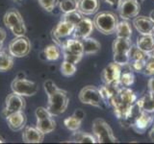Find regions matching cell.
<instances>
[{
	"mask_svg": "<svg viewBox=\"0 0 154 144\" xmlns=\"http://www.w3.org/2000/svg\"><path fill=\"white\" fill-rule=\"evenodd\" d=\"M133 25L141 35L153 34L154 22L149 18V16H136L133 21Z\"/></svg>",
	"mask_w": 154,
	"mask_h": 144,
	"instance_id": "cell-18",
	"label": "cell"
},
{
	"mask_svg": "<svg viewBox=\"0 0 154 144\" xmlns=\"http://www.w3.org/2000/svg\"><path fill=\"white\" fill-rule=\"evenodd\" d=\"M75 25L67 21L62 20L52 30V38L58 46H62L67 38L70 37L74 31Z\"/></svg>",
	"mask_w": 154,
	"mask_h": 144,
	"instance_id": "cell-9",
	"label": "cell"
},
{
	"mask_svg": "<svg viewBox=\"0 0 154 144\" xmlns=\"http://www.w3.org/2000/svg\"><path fill=\"white\" fill-rule=\"evenodd\" d=\"M59 8L63 14L77 11L78 0H61L59 1Z\"/></svg>",
	"mask_w": 154,
	"mask_h": 144,
	"instance_id": "cell-29",
	"label": "cell"
},
{
	"mask_svg": "<svg viewBox=\"0 0 154 144\" xmlns=\"http://www.w3.org/2000/svg\"><path fill=\"white\" fill-rule=\"evenodd\" d=\"M132 43L128 38H117L113 42L114 62L120 66L127 65L129 64V50Z\"/></svg>",
	"mask_w": 154,
	"mask_h": 144,
	"instance_id": "cell-3",
	"label": "cell"
},
{
	"mask_svg": "<svg viewBox=\"0 0 154 144\" xmlns=\"http://www.w3.org/2000/svg\"><path fill=\"white\" fill-rule=\"evenodd\" d=\"M6 119L9 128L14 132L21 131L26 125V115L23 110L9 114Z\"/></svg>",
	"mask_w": 154,
	"mask_h": 144,
	"instance_id": "cell-15",
	"label": "cell"
},
{
	"mask_svg": "<svg viewBox=\"0 0 154 144\" xmlns=\"http://www.w3.org/2000/svg\"><path fill=\"white\" fill-rule=\"evenodd\" d=\"M82 44H83L84 55H93L100 50V43L94 38H86L82 40Z\"/></svg>",
	"mask_w": 154,
	"mask_h": 144,
	"instance_id": "cell-22",
	"label": "cell"
},
{
	"mask_svg": "<svg viewBox=\"0 0 154 144\" xmlns=\"http://www.w3.org/2000/svg\"><path fill=\"white\" fill-rule=\"evenodd\" d=\"M38 2L45 11L51 13L59 4V0H38Z\"/></svg>",
	"mask_w": 154,
	"mask_h": 144,
	"instance_id": "cell-34",
	"label": "cell"
},
{
	"mask_svg": "<svg viewBox=\"0 0 154 144\" xmlns=\"http://www.w3.org/2000/svg\"><path fill=\"white\" fill-rule=\"evenodd\" d=\"M94 27L104 35H111L115 33L118 24V18L111 12H102L95 16L94 20Z\"/></svg>",
	"mask_w": 154,
	"mask_h": 144,
	"instance_id": "cell-5",
	"label": "cell"
},
{
	"mask_svg": "<svg viewBox=\"0 0 154 144\" xmlns=\"http://www.w3.org/2000/svg\"><path fill=\"white\" fill-rule=\"evenodd\" d=\"M137 1H138L139 3H142V2H143V1H144V0H137Z\"/></svg>",
	"mask_w": 154,
	"mask_h": 144,
	"instance_id": "cell-49",
	"label": "cell"
},
{
	"mask_svg": "<svg viewBox=\"0 0 154 144\" xmlns=\"http://www.w3.org/2000/svg\"><path fill=\"white\" fill-rule=\"evenodd\" d=\"M78 98L81 103L94 106L96 108H102L105 104L101 97L99 88L94 86H87L81 89Z\"/></svg>",
	"mask_w": 154,
	"mask_h": 144,
	"instance_id": "cell-6",
	"label": "cell"
},
{
	"mask_svg": "<svg viewBox=\"0 0 154 144\" xmlns=\"http://www.w3.org/2000/svg\"><path fill=\"white\" fill-rule=\"evenodd\" d=\"M71 138L74 142H78V143H95L96 142V139L94 136V134H86V133L78 132V131H75L73 133Z\"/></svg>",
	"mask_w": 154,
	"mask_h": 144,
	"instance_id": "cell-27",
	"label": "cell"
},
{
	"mask_svg": "<svg viewBox=\"0 0 154 144\" xmlns=\"http://www.w3.org/2000/svg\"><path fill=\"white\" fill-rule=\"evenodd\" d=\"M14 66V57L3 50L0 51V72L11 70Z\"/></svg>",
	"mask_w": 154,
	"mask_h": 144,
	"instance_id": "cell-25",
	"label": "cell"
},
{
	"mask_svg": "<svg viewBox=\"0 0 154 144\" xmlns=\"http://www.w3.org/2000/svg\"><path fill=\"white\" fill-rule=\"evenodd\" d=\"M134 82H135V76L132 70L122 72V75H120L119 78V84L122 86L129 88L130 86H132L134 84Z\"/></svg>",
	"mask_w": 154,
	"mask_h": 144,
	"instance_id": "cell-32",
	"label": "cell"
},
{
	"mask_svg": "<svg viewBox=\"0 0 154 144\" xmlns=\"http://www.w3.org/2000/svg\"><path fill=\"white\" fill-rule=\"evenodd\" d=\"M35 115H36V117H37V120L45 119V118H48V117H51L52 116V115L50 114V112H48L47 108H43V107H38V108H37L36 109V112H35Z\"/></svg>",
	"mask_w": 154,
	"mask_h": 144,
	"instance_id": "cell-36",
	"label": "cell"
},
{
	"mask_svg": "<svg viewBox=\"0 0 154 144\" xmlns=\"http://www.w3.org/2000/svg\"><path fill=\"white\" fill-rule=\"evenodd\" d=\"M149 138H150V140L154 141V127L149 132Z\"/></svg>",
	"mask_w": 154,
	"mask_h": 144,
	"instance_id": "cell-45",
	"label": "cell"
},
{
	"mask_svg": "<svg viewBox=\"0 0 154 144\" xmlns=\"http://www.w3.org/2000/svg\"><path fill=\"white\" fill-rule=\"evenodd\" d=\"M136 105L142 112L147 113L154 112V94L148 91L146 94H144L142 98L137 100Z\"/></svg>",
	"mask_w": 154,
	"mask_h": 144,
	"instance_id": "cell-20",
	"label": "cell"
},
{
	"mask_svg": "<svg viewBox=\"0 0 154 144\" xmlns=\"http://www.w3.org/2000/svg\"><path fill=\"white\" fill-rule=\"evenodd\" d=\"M62 52L83 57L84 49H83V44H82V40H77L75 38H67L62 45Z\"/></svg>",
	"mask_w": 154,
	"mask_h": 144,
	"instance_id": "cell-17",
	"label": "cell"
},
{
	"mask_svg": "<svg viewBox=\"0 0 154 144\" xmlns=\"http://www.w3.org/2000/svg\"><path fill=\"white\" fill-rule=\"evenodd\" d=\"M76 64H71L69 62L64 61L61 64V73L66 77L72 76L76 72Z\"/></svg>",
	"mask_w": 154,
	"mask_h": 144,
	"instance_id": "cell-33",
	"label": "cell"
},
{
	"mask_svg": "<svg viewBox=\"0 0 154 144\" xmlns=\"http://www.w3.org/2000/svg\"><path fill=\"white\" fill-rule=\"evenodd\" d=\"M150 57V54L143 52L137 45H132L129 50V60L130 62L139 61V60H147Z\"/></svg>",
	"mask_w": 154,
	"mask_h": 144,
	"instance_id": "cell-28",
	"label": "cell"
},
{
	"mask_svg": "<svg viewBox=\"0 0 154 144\" xmlns=\"http://www.w3.org/2000/svg\"><path fill=\"white\" fill-rule=\"evenodd\" d=\"M93 134L98 143H115L117 138L110 125L101 118H96L93 122Z\"/></svg>",
	"mask_w": 154,
	"mask_h": 144,
	"instance_id": "cell-4",
	"label": "cell"
},
{
	"mask_svg": "<svg viewBox=\"0 0 154 144\" xmlns=\"http://www.w3.org/2000/svg\"><path fill=\"white\" fill-rule=\"evenodd\" d=\"M150 56H152V57L154 58V50L152 51V53H151V54H150Z\"/></svg>",
	"mask_w": 154,
	"mask_h": 144,
	"instance_id": "cell-50",
	"label": "cell"
},
{
	"mask_svg": "<svg viewBox=\"0 0 154 144\" xmlns=\"http://www.w3.org/2000/svg\"><path fill=\"white\" fill-rule=\"evenodd\" d=\"M43 54L48 61H57L61 57V49L57 44H50L45 48Z\"/></svg>",
	"mask_w": 154,
	"mask_h": 144,
	"instance_id": "cell-26",
	"label": "cell"
},
{
	"mask_svg": "<svg viewBox=\"0 0 154 144\" xmlns=\"http://www.w3.org/2000/svg\"><path fill=\"white\" fill-rule=\"evenodd\" d=\"M149 18H150L151 20L154 22V10H153V11L150 13V14H149Z\"/></svg>",
	"mask_w": 154,
	"mask_h": 144,
	"instance_id": "cell-46",
	"label": "cell"
},
{
	"mask_svg": "<svg viewBox=\"0 0 154 144\" xmlns=\"http://www.w3.org/2000/svg\"><path fill=\"white\" fill-rule=\"evenodd\" d=\"M6 37H7V34H6V31L4 30V29L0 28V41L4 42V40H6Z\"/></svg>",
	"mask_w": 154,
	"mask_h": 144,
	"instance_id": "cell-43",
	"label": "cell"
},
{
	"mask_svg": "<svg viewBox=\"0 0 154 144\" xmlns=\"http://www.w3.org/2000/svg\"><path fill=\"white\" fill-rule=\"evenodd\" d=\"M24 108H25V100H24L23 96L13 92L9 94L6 97V100H5L3 115L6 118L9 114L17 112H21L24 110Z\"/></svg>",
	"mask_w": 154,
	"mask_h": 144,
	"instance_id": "cell-10",
	"label": "cell"
},
{
	"mask_svg": "<svg viewBox=\"0 0 154 144\" xmlns=\"http://www.w3.org/2000/svg\"><path fill=\"white\" fill-rule=\"evenodd\" d=\"M81 123H82V120L79 119L78 117H76L74 114L71 115V116L66 117L64 120V125L66 126V128L71 132L78 131L79 128L81 127Z\"/></svg>",
	"mask_w": 154,
	"mask_h": 144,
	"instance_id": "cell-30",
	"label": "cell"
},
{
	"mask_svg": "<svg viewBox=\"0 0 154 144\" xmlns=\"http://www.w3.org/2000/svg\"><path fill=\"white\" fill-rule=\"evenodd\" d=\"M153 121L154 118L151 116L150 113L144 112L141 110L133 120L132 126L138 134H143L153 123Z\"/></svg>",
	"mask_w": 154,
	"mask_h": 144,
	"instance_id": "cell-14",
	"label": "cell"
},
{
	"mask_svg": "<svg viewBox=\"0 0 154 144\" xmlns=\"http://www.w3.org/2000/svg\"><path fill=\"white\" fill-rule=\"evenodd\" d=\"M11 88L13 92L21 96H33L38 91V86L33 81H29L25 79L16 78L11 85Z\"/></svg>",
	"mask_w": 154,
	"mask_h": 144,
	"instance_id": "cell-8",
	"label": "cell"
},
{
	"mask_svg": "<svg viewBox=\"0 0 154 144\" xmlns=\"http://www.w3.org/2000/svg\"><path fill=\"white\" fill-rule=\"evenodd\" d=\"M48 97V105L47 110L52 116H58L64 113L66 110L69 107V98L67 92L64 89L58 88L54 92L47 95Z\"/></svg>",
	"mask_w": 154,
	"mask_h": 144,
	"instance_id": "cell-1",
	"label": "cell"
},
{
	"mask_svg": "<svg viewBox=\"0 0 154 144\" xmlns=\"http://www.w3.org/2000/svg\"><path fill=\"white\" fill-rule=\"evenodd\" d=\"M1 50H3V42L0 41V51Z\"/></svg>",
	"mask_w": 154,
	"mask_h": 144,
	"instance_id": "cell-47",
	"label": "cell"
},
{
	"mask_svg": "<svg viewBox=\"0 0 154 144\" xmlns=\"http://www.w3.org/2000/svg\"><path fill=\"white\" fill-rule=\"evenodd\" d=\"M102 1L112 7H118L122 0H102Z\"/></svg>",
	"mask_w": 154,
	"mask_h": 144,
	"instance_id": "cell-40",
	"label": "cell"
},
{
	"mask_svg": "<svg viewBox=\"0 0 154 144\" xmlns=\"http://www.w3.org/2000/svg\"><path fill=\"white\" fill-rule=\"evenodd\" d=\"M118 8L119 16L125 20L138 16L141 10L140 3L137 0H122Z\"/></svg>",
	"mask_w": 154,
	"mask_h": 144,
	"instance_id": "cell-11",
	"label": "cell"
},
{
	"mask_svg": "<svg viewBox=\"0 0 154 144\" xmlns=\"http://www.w3.org/2000/svg\"><path fill=\"white\" fill-rule=\"evenodd\" d=\"M45 134L42 133L36 126H27L23 128L22 139L26 143H41Z\"/></svg>",
	"mask_w": 154,
	"mask_h": 144,
	"instance_id": "cell-16",
	"label": "cell"
},
{
	"mask_svg": "<svg viewBox=\"0 0 154 144\" xmlns=\"http://www.w3.org/2000/svg\"><path fill=\"white\" fill-rule=\"evenodd\" d=\"M99 9V0H78L77 11L83 16H91Z\"/></svg>",
	"mask_w": 154,
	"mask_h": 144,
	"instance_id": "cell-19",
	"label": "cell"
},
{
	"mask_svg": "<svg viewBox=\"0 0 154 144\" xmlns=\"http://www.w3.org/2000/svg\"><path fill=\"white\" fill-rule=\"evenodd\" d=\"M147 86H148V91H149V92L154 94V77H152V78H150V79L148 80Z\"/></svg>",
	"mask_w": 154,
	"mask_h": 144,
	"instance_id": "cell-41",
	"label": "cell"
},
{
	"mask_svg": "<svg viewBox=\"0 0 154 144\" xmlns=\"http://www.w3.org/2000/svg\"><path fill=\"white\" fill-rule=\"evenodd\" d=\"M63 56H64V61L69 62H71V64H77L82 60V58H83L81 56L69 54V53H63Z\"/></svg>",
	"mask_w": 154,
	"mask_h": 144,
	"instance_id": "cell-39",
	"label": "cell"
},
{
	"mask_svg": "<svg viewBox=\"0 0 154 144\" xmlns=\"http://www.w3.org/2000/svg\"><path fill=\"white\" fill-rule=\"evenodd\" d=\"M74 115L76 117H78L79 119H81V120H83V118L85 117V112H83L82 110H75V112H74Z\"/></svg>",
	"mask_w": 154,
	"mask_h": 144,
	"instance_id": "cell-42",
	"label": "cell"
},
{
	"mask_svg": "<svg viewBox=\"0 0 154 144\" xmlns=\"http://www.w3.org/2000/svg\"><path fill=\"white\" fill-rule=\"evenodd\" d=\"M3 23L10 31L12 32L13 35L16 37L25 36L26 33V26L24 20L21 16L20 13L17 10L11 9L4 14Z\"/></svg>",
	"mask_w": 154,
	"mask_h": 144,
	"instance_id": "cell-2",
	"label": "cell"
},
{
	"mask_svg": "<svg viewBox=\"0 0 154 144\" xmlns=\"http://www.w3.org/2000/svg\"><path fill=\"white\" fill-rule=\"evenodd\" d=\"M136 45L143 52L147 54H151L154 50V35H142L140 38H138Z\"/></svg>",
	"mask_w": 154,
	"mask_h": 144,
	"instance_id": "cell-21",
	"label": "cell"
},
{
	"mask_svg": "<svg viewBox=\"0 0 154 144\" xmlns=\"http://www.w3.org/2000/svg\"><path fill=\"white\" fill-rule=\"evenodd\" d=\"M36 127L40 130L42 133L45 134L52 133L56 128V122L55 120L51 117H48L45 119H42V120H37L36 122Z\"/></svg>",
	"mask_w": 154,
	"mask_h": 144,
	"instance_id": "cell-24",
	"label": "cell"
},
{
	"mask_svg": "<svg viewBox=\"0 0 154 144\" xmlns=\"http://www.w3.org/2000/svg\"><path fill=\"white\" fill-rule=\"evenodd\" d=\"M153 35H154V29H153Z\"/></svg>",
	"mask_w": 154,
	"mask_h": 144,
	"instance_id": "cell-51",
	"label": "cell"
},
{
	"mask_svg": "<svg viewBox=\"0 0 154 144\" xmlns=\"http://www.w3.org/2000/svg\"><path fill=\"white\" fill-rule=\"evenodd\" d=\"M43 86H45V90L47 95L51 94L52 92H54L55 90L59 88L52 80H46L45 83H43Z\"/></svg>",
	"mask_w": 154,
	"mask_h": 144,
	"instance_id": "cell-38",
	"label": "cell"
},
{
	"mask_svg": "<svg viewBox=\"0 0 154 144\" xmlns=\"http://www.w3.org/2000/svg\"><path fill=\"white\" fill-rule=\"evenodd\" d=\"M82 18H83V14H81L78 11H74V12L63 14L61 19L62 20H65V21H67V22L76 25Z\"/></svg>",
	"mask_w": 154,
	"mask_h": 144,
	"instance_id": "cell-31",
	"label": "cell"
},
{
	"mask_svg": "<svg viewBox=\"0 0 154 144\" xmlns=\"http://www.w3.org/2000/svg\"><path fill=\"white\" fill-rule=\"evenodd\" d=\"M8 50L14 58L26 57L31 51V42L25 36L16 37L9 43Z\"/></svg>",
	"mask_w": 154,
	"mask_h": 144,
	"instance_id": "cell-7",
	"label": "cell"
},
{
	"mask_svg": "<svg viewBox=\"0 0 154 144\" xmlns=\"http://www.w3.org/2000/svg\"><path fill=\"white\" fill-rule=\"evenodd\" d=\"M143 73L147 76H154V58L150 56L146 61V66H144Z\"/></svg>",
	"mask_w": 154,
	"mask_h": 144,
	"instance_id": "cell-37",
	"label": "cell"
},
{
	"mask_svg": "<svg viewBox=\"0 0 154 144\" xmlns=\"http://www.w3.org/2000/svg\"><path fill=\"white\" fill-rule=\"evenodd\" d=\"M16 78H18V79H25L26 78V75H25V73H23V72H19V73L17 75Z\"/></svg>",
	"mask_w": 154,
	"mask_h": 144,
	"instance_id": "cell-44",
	"label": "cell"
},
{
	"mask_svg": "<svg viewBox=\"0 0 154 144\" xmlns=\"http://www.w3.org/2000/svg\"><path fill=\"white\" fill-rule=\"evenodd\" d=\"M94 29V24L88 17H83L81 20L76 24L74 27V31L72 36L77 40H84L86 38H89L91 34L93 33Z\"/></svg>",
	"mask_w": 154,
	"mask_h": 144,
	"instance_id": "cell-13",
	"label": "cell"
},
{
	"mask_svg": "<svg viewBox=\"0 0 154 144\" xmlns=\"http://www.w3.org/2000/svg\"><path fill=\"white\" fill-rule=\"evenodd\" d=\"M122 75V68L120 65L117 64L116 62L108 64L103 69L101 73V78H102L105 85L110 86H119V78Z\"/></svg>",
	"mask_w": 154,
	"mask_h": 144,
	"instance_id": "cell-12",
	"label": "cell"
},
{
	"mask_svg": "<svg viewBox=\"0 0 154 144\" xmlns=\"http://www.w3.org/2000/svg\"><path fill=\"white\" fill-rule=\"evenodd\" d=\"M147 60H139V61L130 62V67H131V70L137 71V72L143 71L144 66H146V64Z\"/></svg>",
	"mask_w": 154,
	"mask_h": 144,
	"instance_id": "cell-35",
	"label": "cell"
},
{
	"mask_svg": "<svg viewBox=\"0 0 154 144\" xmlns=\"http://www.w3.org/2000/svg\"><path fill=\"white\" fill-rule=\"evenodd\" d=\"M115 32L116 35H117V38H128V40H130L132 37V28L125 19H123L122 21L118 22Z\"/></svg>",
	"mask_w": 154,
	"mask_h": 144,
	"instance_id": "cell-23",
	"label": "cell"
},
{
	"mask_svg": "<svg viewBox=\"0 0 154 144\" xmlns=\"http://www.w3.org/2000/svg\"><path fill=\"white\" fill-rule=\"evenodd\" d=\"M3 142H4V139L1 136H0V143H3Z\"/></svg>",
	"mask_w": 154,
	"mask_h": 144,
	"instance_id": "cell-48",
	"label": "cell"
}]
</instances>
